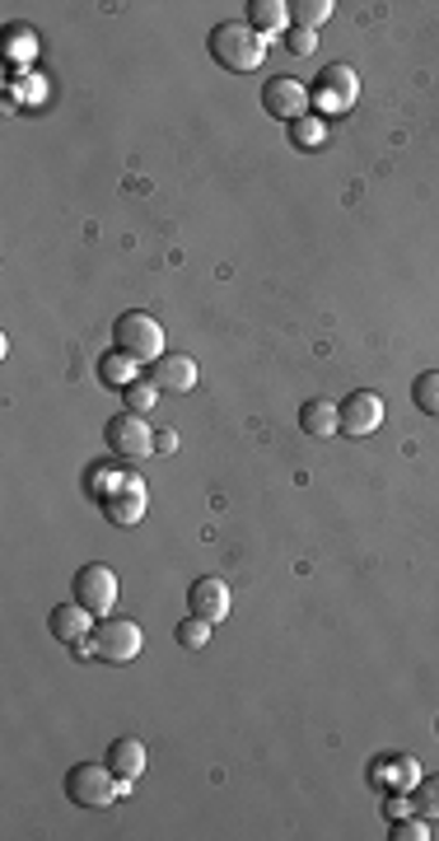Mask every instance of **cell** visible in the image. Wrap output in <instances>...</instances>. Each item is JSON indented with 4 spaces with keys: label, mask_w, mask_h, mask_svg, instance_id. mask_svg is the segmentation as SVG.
<instances>
[{
    "label": "cell",
    "mask_w": 439,
    "mask_h": 841,
    "mask_svg": "<svg viewBox=\"0 0 439 841\" xmlns=\"http://www.w3.org/2000/svg\"><path fill=\"white\" fill-rule=\"evenodd\" d=\"M206 52H211L215 66H225L229 75H253L266 61V38L248 20H229V24L211 28Z\"/></svg>",
    "instance_id": "6da1fadb"
},
{
    "label": "cell",
    "mask_w": 439,
    "mask_h": 841,
    "mask_svg": "<svg viewBox=\"0 0 439 841\" xmlns=\"http://www.w3.org/2000/svg\"><path fill=\"white\" fill-rule=\"evenodd\" d=\"M113 351L131 355L140 365H154L164 355V327L160 318H150L146 309H127V314H117L113 323Z\"/></svg>",
    "instance_id": "7a4b0ae2"
},
{
    "label": "cell",
    "mask_w": 439,
    "mask_h": 841,
    "mask_svg": "<svg viewBox=\"0 0 439 841\" xmlns=\"http://www.w3.org/2000/svg\"><path fill=\"white\" fill-rule=\"evenodd\" d=\"M140 650H146V631H140V622L117 617V613H108V617L93 622V636H89V654H93V660L131 664Z\"/></svg>",
    "instance_id": "3957f363"
},
{
    "label": "cell",
    "mask_w": 439,
    "mask_h": 841,
    "mask_svg": "<svg viewBox=\"0 0 439 841\" xmlns=\"http://www.w3.org/2000/svg\"><path fill=\"white\" fill-rule=\"evenodd\" d=\"M66 800L80 808H108L122 800V781L108 762H75L66 771Z\"/></svg>",
    "instance_id": "277c9868"
},
{
    "label": "cell",
    "mask_w": 439,
    "mask_h": 841,
    "mask_svg": "<svg viewBox=\"0 0 439 841\" xmlns=\"http://www.w3.org/2000/svg\"><path fill=\"white\" fill-rule=\"evenodd\" d=\"M103 444H108V454H113V459L140 463V459L154 454V430H150L146 416L117 412V416H108V426H103Z\"/></svg>",
    "instance_id": "5b68a950"
},
{
    "label": "cell",
    "mask_w": 439,
    "mask_h": 841,
    "mask_svg": "<svg viewBox=\"0 0 439 841\" xmlns=\"http://www.w3.org/2000/svg\"><path fill=\"white\" fill-rule=\"evenodd\" d=\"M71 594L80 607H89L93 617H108L117 607V570L108 566V561H89V566L75 570Z\"/></svg>",
    "instance_id": "8992f818"
},
{
    "label": "cell",
    "mask_w": 439,
    "mask_h": 841,
    "mask_svg": "<svg viewBox=\"0 0 439 841\" xmlns=\"http://www.w3.org/2000/svg\"><path fill=\"white\" fill-rule=\"evenodd\" d=\"M309 103H313V89L304 80H294V75H272V80L262 85V108H266V117H276V122L309 117Z\"/></svg>",
    "instance_id": "52a82bcc"
},
{
    "label": "cell",
    "mask_w": 439,
    "mask_h": 841,
    "mask_svg": "<svg viewBox=\"0 0 439 841\" xmlns=\"http://www.w3.org/2000/svg\"><path fill=\"white\" fill-rule=\"evenodd\" d=\"M313 85H318V89H313V108H318V113H341V108L355 103L360 75L347 66V61H333V66L318 71V80H313Z\"/></svg>",
    "instance_id": "ba28073f"
},
{
    "label": "cell",
    "mask_w": 439,
    "mask_h": 841,
    "mask_svg": "<svg viewBox=\"0 0 439 841\" xmlns=\"http://www.w3.org/2000/svg\"><path fill=\"white\" fill-rule=\"evenodd\" d=\"M337 412H341V435H351V440H365V435L384 426V398L369 393V388L347 393V402H337Z\"/></svg>",
    "instance_id": "9c48e42d"
},
{
    "label": "cell",
    "mask_w": 439,
    "mask_h": 841,
    "mask_svg": "<svg viewBox=\"0 0 439 841\" xmlns=\"http://www.w3.org/2000/svg\"><path fill=\"white\" fill-rule=\"evenodd\" d=\"M187 613L206 617L211 627H220V622L229 617V585L220 580V575H201V580H192V589H187Z\"/></svg>",
    "instance_id": "30bf717a"
},
{
    "label": "cell",
    "mask_w": 439,
    "mask_h": 841,
    "mask_svg": "<svg viewBox=\"0 0 439 841\" xmlns=\"http://www.w3.org/2000/svg\"><path fill=\"white\" fill-rule=\"evenodd\" d=\"M47 631H52V641L61 645H85L89 636H93V613L80 603H57L52 613H47Z\"/></svg>",
    "instance_id": "8fae6325"
},
{
    "label": "cell",
    "mask_w": 439,
    "mask_h": 841,
    "mask_svg": "<svg viewBox=\"0 0 439 841\" xmlns=\"http://www.w3.org/2000/svg\"><path fill=\"white\" fill-rule=\"evenodd\" d=\"M146 510H150V491L140 487V481H122L113 495H103V519L117 524V528L140 524L146 519Z\"/></svg>",
    "instance_id": "7c38bea8"
},
{
    "label": "cell",
    "mask_w": 439,
    "mask_h": 841,
    "mask_svg": "<svg viewBox=\"0 0 439 841\" xmlns=\"http://www.w3.org/2000/svg\"><path fill=\"white\" fill-rule=\"evenodd\" d=\"M146 379L154 384V388H160V393H192V388H197V361H192V355H160V361H154L150 365V374H146Z\"/></svg>",
    "instance_id": "4fadbf2b"
},
{
    "label": "cell",
    "mask_w": 439,
    "mask_h": 841,
    "mask_svg": "<svg viewBox=\"0 0 439 841\" xmlns=\"http://www.w3.org/2000/svg\"><path fill=\"white\" fill-rule=\"evenodd\" d=\"M300 430L309 435V440H333V435H341V412H337V402L309 398L304 407H300Z\"/></svg>",
    "instance_id": "5bb4252c"
},
{
    "label": "cell",
    "mask_w": 439,
    "mask_h": 841,
    "mask_svg": "<svg viewBox=\"0 0 439 841\" xmlns=\"http://www.w3.org/2000/svg\"><path fill=\"white\" fill-rule=\"evenodd\" d=\"M146 743L140 739H113V748H108V767H113V776L122 786H131V781H140V771H146Z\"/></svg>",
    "instance_id": "9a60e30c"
},
{
    "label": "cell",
    "mask_w": 439,
    "mask_h": 841,
    "mask_svg": "<svg viewBox=\"0 0 439 841\" xmlns=\"http://www.w3.org/2000/svg\"><path fill=\"white\" fill-rule=\"evenodd\" d=\"M248 24L262 38H280V34H290V5L286 0H248Z\"/></svg>",
    "instance_id": "2e32d148"
},
{
    "label": "cell",
    "mask_w": 439,
    "mask_h": 841,
    "mask_svg": "<svg viewBox=\"0 0 439 841\" xmlns=\"http://www.w3.org/2000/svg\"><path fill=\"white\" fill-rule=\"evenodd\" d=\"M140 379V361H131V355H122V351H108L103 361H99V384L103 388H127V384H136Z\"/></svg>",
    "instance_id": "e0dca14e"
},
{
    "label": "cell",
    "mask_w": 439,
    "mask_h": 841,
    "mask_svg": "<svg viewBox=\"0 0 439 841\" xmlns=\"http://www.w3.org/2000/svg\"><path fill=\"white\" fill-rule=\"evenodd\" d=\"M333 0H290V28H313L318 34V24L333 20Z\"/></svg>",
    "instance_id": "ac0fdd59"
},
{
    "label": "cell",
    "mask_w": 439,
    "mask_h": 841,
    "mask_svg": "<svg viewBox=\"0 0 439 841\" xmlns=\"http://www.w3.org/2000/svg\"><path fill=\"white\" fill-rule=\"evenodd\" d=\"M34 57H38V34H34V28H24V24H10L5 28V61L28 66Z\"/></svg>",
    "instance_id": "d6986e66"
},
{
    "label": "cell",
    "mask_w": 439,
    "mask_h": 841,
    "mask_svg": "<svg viewBox=\"0 0 439 841\" xmlns=\"http://www.w3.org/2000/svg\"><path fill=\"white\" fill-rule=\"evenodd\" d=\"M412 402H416V412H421V416L439 421V369L416 374V384H412Z\"/></svg>",
    "instance_id": "ffe728a7"
},
{
    "label": "cell",
    "mask_w": 439,
    "mask_h": 841,
    "mask_svg": "<svg viewBox=\"0 0 439 841\" xmlns=\"http://www.w3.org/2000/svg\"><path fill=\"white\" fill-rule=\"evenodd\" d=\"M211 622L206 617H192V613H187L183 622H178V627H174V636H178V645L183 650H206L211 645Z\"/></svg>",
    "instance_id": "44dd1931"
},
{
    "label": "cell",
    "mask_w": 439,
    "mask_h": 841,
    "mask_svg": "<svg viewBox=\"0 0 439 841\" xmlns=\"http://www.w3.org/2000/svg\"><path fill=\"white\" fill-rule=\"evenodd\" d=\"M412 804H416L421 818L439 823V776H421L416 790H412Z\"/></svg>",
    "instance_id": "7402d4cb"
},
{
    "label": "cell",
    "mask_w": 439,
    "mask_h": 841,
    "mask_svg": "<svg viewBox=\"0 0 439 841\" xmlns=\"http://www.w3.org/2000/svg\"><path fill=\"white\" fill-rule=\"evenodd\" d=\"M122 398H127V412H136V416H146L154 402H160V388H154L150 379H136V384H127L122 388Z\"/></svg>",
    "instance_id": "603a6c76"
},
{
    "label": "cell",
    "mask_w": 439,
    "mask_h": 841,
    "mask_svg": "<svg viewBox=\"0 0 439 841\" xmlns=\"http://www.w3.org/2000/svg\"><path fill=\"white\" fill-rule=\"evenodd\" d=\"M388 837H393V841H430V818H412V814H406V818H398L393 823V832H388Z\"/></svg>",
    "instance_id": "cb8c5ba5"
},
{
    "label": "cell",
    "mask_w": 439,
    "mask_h": 841,
    "mask_svg": "<svg viewBox=\"0 0 439 841\" xmlns=\"http://www.w3.org/2000/svg\"><path fill=\"white\" fill-rule=\"evenodd\" d=\"M388 771H393L398 790H406V794H412V790H416V781H421V771H416V757H406V753L388 762Z\"/></svg>",
    "instance_id": "d4e9b609"
},
{
    "label": "cell",
    "mask_w": 439,
    "mask_h": 841,
    "mask_svg": "<svg viewBox=\"0 0 439 841\" xmlns=\"http://www.w3.org/2000/svg\"><path fill=\"white\" fill-rule=\"evenodd\" d=\"M323 131H327V122H323V117H300V122H290V136L300 140V146H318Z\"/></svg>",
    "instance_id": "484cf974"
},
{
    "label": "cell",
    "mask_w": 439,
    "mask_h": 841,
    "mask_svg": "<svg viewBox=\"0 0 439 841\" xmlns=\"http://www.w3.org/2000/svg\"><path fill=\"white\" fill-rule=\"evenodd\" d=\"M412 794H406V790H388V800H384V818L388 823H398V818H406V814H412Z\"/></svg>",
    "instance_id": "4316f807"
},
{
    "label": "cell",
    "mask_w": 439,
    "mask_h": 841,
    "mask_svg": "<svg viewBox=\"0 0 439 841\" xmlns=\"http://www.w3.org/2000/svg\"><path fill=\"white\" fill-rule=\"evenodd\" d=\"M286 42H290V52H294V57H313V47H318V34H313V28H290Z\"/></svg>",
    "instance_id": "83f0119b"
},
{
    "label": "cell",
    "mask_w": 439,
    "mask_h": 841,
    "mask_svg": "<svg viewBox=\"0 0 439 841\" xmlns=\"http://www.w3.org/2000/svg\"><path fill=\"white\" fill-rule=\"evenodd\" d=\"M154 449H160V454H174V449H178V430H160V435H154Z\"/></svg>",
    "instance_id": "f1b7e54d"
},
{
    "label": "cell",
    "mask_w": 439,
    "mask_h": 841,
    "mask_svg": "<svg viewBox=\"0 0 439 841\" xmlns=\"http://www.w3.org/2000/svg\"><path fill=\"white\" fill-rule=\"evenodd\" d=\"M435 729H439V720H435Z\"/></svg>",
    "instance_id": "f546056e"
}]
</instances>
